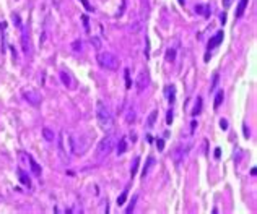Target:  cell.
Returning <instances> with one entry per match:
<instances>
[{
	"mask_svg": "<svg viewBox=\"0 0 257 214\" xmlns=\"http://www.w3.org/2000/svg\"><path fill=\"white\" fill-rule=\"evenodd\" d=\"M96 117H98L99 126L103 130H106V132L112 130V126H114V117H112L109 106L104 101H101V99H98V102H96Z\"/></svg>",
	"mask_w": 257,
	"mask_h": 214,
	"instance_id": "1",
	"label": "cell"
},
{
	"mask_svg": "<svg viewBox=\"0 0 257 214\" xmlns=\"http://www.w3.org/2000/svg\"><path fill=\"white\" fill-rule=\"evenodd\" d=\"M96 60H98V65L104 70L114 71V70L119 68V58L112 52H109V50H101V52H98Z\"/></svg>",
	"mask_w": 257,
	"mask_h": 214,
	"instance_id": "2",
	"label": "cell"
},
{
	"mask_svg": "<svg viewBox=\"0 0 257 214\" xmlns=\"http://www.w3.org/2000/svg\"><path fill=\"white\" fill-rule=\"evenodd\" d=\"M114 144H116V135L112 130H109V132L106 133V136H104L98 144V157L99 159H104V157L109 156V153L112 151Z\"/></svg>",
	"mask_w": 257,
	"mask_h": 214,
	"instance_id": "3",
	"label": "cell"
},
{
	"mask_svg": "<svg viewBox=\"0 0 257 214\" xmlns=\"http://www.w3.org/2000/svg\"><path fill=\"white\" fill-rule=\"evenodd\" d=\"M190 148H192L190 143H186V144H184V143H179V144L172 149L171 157H172V161H174L176 167H179V165L182 164V161L186 159V156H187V153H189V149H190Z\"/></svg>",
	"mask_w": 257,
	"mask_h": 214,
	"instance_id": "4",
	"label": "cell"
},
{
	"mask_svg": "<svg viewBox=\"0 0 257 214\" xmlns=\"http://www.w3.org/2000/svg\"><path fill=\"white\" fill-rule=\"evenodd\" d=\"M86 148H88V141H85V138L77 136V135H72L70 136V149L73 154L82 156L86 151Z\"/></svg>",
	"mask_w": 257,
	"mask_h": 214,
	"instance_id": "5",
	"label": "cell"
},
{
	"mask_svg": "<svg viewBox=\"0 0 257 214\" xmlns=\"http://www.w3.org/2000/svg\"><path fill=\"white\" fill-rule=\"evenodd\" d=\"M23 97H25V101L31 106H39L42 101L41 94L34 89H23Z\"/></svg>",
	"mask_w": 257,
	"mask_h": 214,
	"instance_id": "6",
	"label": "cell"
},
{
	"mask_svg": "<svg viewBox=\"0 0 257 214\" xmlns=\"http://www.w3.org/2000/svg\"><path fill=\"white\" fill-rule=\"evenodd\" d=\"M148 86V73L145 70H142L140 73L137 75V81H135V88H137V93L142 94L143 91L147 89Z\"/></svg>",
	"mask_w": 257,
	"mask_h": 214,
	"instance_id": "7",
	"label": "cell"
},
{
	"mask_svg": "<svg viewBox=\"0 0 257 214\" xmlns=\"http://www.w3.org/2000/svg\"><path fill=\"white\" fill-rule=\"evenodd\" d=\"M63 135H65V132H60L59 133V138H57V148H59V156H60V159H62L63 162H69L70 159H69V156H67V153H65V146H63Z\"/></svg>",
	"mask_w": 257,
	"mask_h": 214,
	"instance_id": "8",
	"label": "cell"
},
{
	"mask_svg": "<svg viewBox=\"0 0 257 214\" xmlns=\"http://www.w3.org/2000/svg\"><path fill=\"white\" fill-rule=\"evenodd\" d=\"M155 167V157L153 156H150L147 159V162H145V167H143V170H142V178L145 180V177H148V174H150V170Z\"/></svg>",
	"mask_w": 257,
	"mask_h": 214,
	"instance_id": "9",
	"label": "cell"
},
{
	"mask_svg": "<svg viewBox=\"0 0 257 214\" xmlns=\"http://www.w3.org/2000/svg\"><path fill=\"white\" fill-rule=\"evenodd\" d=\"M221 41H223V31H218V33H216L210 41H208V49H213V47L220 46V44H221Z\"/></svg>",
	"mask_w": 257,
	"mask_h": 214,
	"instance_id": "10",
	"label": "cell"
},
{
	"mask_svg": "<svg viewBox=\"0 0 257 214\" xmlns=\"http://www.w3.org/2000/svg\"><path fill=\"white\" fill-rule=\"evenodd\" d=\"M164 93H166V97H168V101H169V104H174V101H176V86L174 85H168L166 89H164Z\"/></svg>",
	"mask_w": 257,
	"mask_h": 214,
	"instance_id": "11",
	"label": "cell"
},
{
	"mask_svg": "<svg viewBox=\"0 0 257 214\" xmlns=\"http://www.w3.org/2000/svg\"><path fill=\"white\" fill-rule=\"evenodd\" d=\"M17 174H18V178H20V182H21V183L23 185H26V187L28 188H29L31 187V180H29V177H28V174L25 172V170H23V169H17Z\"/></svg>",
	"mask_w": 257,
	"mask_h": 214,
	"instance_id": "12",
	"label": "cell"
},
{
	"mask_svg": "<svg viewBox=\"0 0 257 214\" xmlns=\"http://www.w3.org/2000/svg\"><path fill=\"white\" fill-rule=\"evenodd\" d=\"M21 49H23V52L25 54H28L29 52V39H28V33H26V29H23V34H21Z\"/></svg>",
	"mask_w": 257,
	"mask_h": 214,
	"instance_id": "13",
	"label": "cell"
},
{
	"mask_svg": "<svg viewBox=\"0 0 257 214\" xmlns=\"http://www.w3.org/2000/svg\"><path fill=\"white\" fill-rule=\"evenodd\" d=\"M28 162H29V167H31V170H33L34 175H36V177H41V167H39L38 162H36L31 156H29V161H28Z\"/></svg>",
	"mask_w": 257,
	"mask_h": 214,
	"instance_id": "14",
	"label": "cell"
},
{
	"mask_svg": "<svg viewBox=\"0 0 257 214\" xmlns=\"http://www.w3.org/2000/svg\"><path fill=\"white\" fill-rule=\"evenodd\" d=\"M42 136H44V140L49 141V143H52L55 140V133L52 132L51 128H47V126H44V128H42Z\"/></svg>",
	"mask_w": 257,
	"mask_h": 214,
	"instance_id": "15",
	"label": "cell"
},
{
	"mask_svg": "<svg viewBox=\"0 0 257 214\" xmlns=\"http://www.w3.org/2000/svg\"><path fill=\"white\" fill-rule=\"evenodd\" d=\"M195 13L203 15V16H210L212 10H210V7H207V5H195Z\"/></svg>",
	"mask_w": 257,
	"mask_h": 214,
	"instance_id": "16",
	"label": "cell"
},
{
	"mask_svg": "<svg viewBox=\"0 0 257 214\" xmlns=\"http://www.w3.org/2000/svg\"><path fill=\"white\" fill-rule=\"evenodd\" d=\"M60 80H62V83L65 86H69V88L72 86V78H70V73H69V71H65V70L60 71Z\"/></svg>",
	"mask_w": 257,
	"mask_h": 214,
	"instance_id": "17",
	"label": "cell"
},
{
	"mask_svg": "<svg viewBox=\"0 0 257 214\" xmlns=\"http://www.w3.org/2000/svg\"><path fill=\"white\" fill-rule=\"evenodd\" d=\"M247 2L249 0H239V5H238V10H236V18L243 16L244 11H246V7H247Z\"/></svg>",
	"mask_w": 257,
	"mask_h": 214,
	"instance_id": "18",
	"label": "cell"
},
{
	"mask_svg": "<svg viewBox=\"0 0 257 214\" xmlns=\"http://www.w3.org/2000/svg\"><path fill=\"white\" fill-rule=\"evenodd\" d=\"M127 151V140L125 138H119L117 143V154H124Z\"/></svg>",
	"mask_w": 257,
	"mask_h": 214,
	"instance_id": "19",
	"label": "cell"
},
{
	"mask_svg": "<svg viewBox=\"0 0 257 214\" xmlns=\"http://www.w3.org/2000/svg\"><path fill=\"white\" fill-rule=\"evenodd\" d=\"M223 99H224V93H223V91H218V93H216V96H215V102H213V109L215 110L221 106Z\"/></svg>",
	"mask_w": 257,
	"mask_h": 214,
	"instance_id": "20",
	"label": "cell"
},
{
	"mask_svg": "<svg viewBox=\"0 0 257 214\" xmlns=\"http://www.w3.org/2000/svg\"><path fill=\"white\" fill-rule=\"evenodd\" d=\"M156 117H158V110H151L150 117H148V120H147V126H148V128H151V126H155Z\"/></svg>",
	"mask_w": 257,
	"mask_h": 214,
	"instance_id": "21",
	"label": "cell"
},
{
	"mask_svg": "<svg viewBox=\"0 0 257 214\" xmlns=\"http://www.w3.org/2000/svg\"><path fill=\"white\" fill-rule=\"evenodd\" d=\"M202 112V97H197V102H195L194 106V110H192V115H199V114Z\"/></svg>",
	"mask_w": 257,
	"mask_h": 214,
	"instance_id": "22",
	"label": "cell"
},
{
	"mask_svg": "<svg viewBox=\"0 0 257 214\" xmlns=\"http://www.w3.org/2000/svg\"><path fill=\"white\" fill-rule=\"evenodd\" d=\"M166 60L169 63H172L176 60V49H174V47H171V49L166 50Z\"/></svg>",
	"mask_w": 257,
	"mask_h": 214,
	"instance_id": "23",
	"label": "cell"
},
{
	"mask_svg": "<svg viewBox=\"0 0 257 214\" xmlns=\"http://www.w3.org/2000/svg\"><path fill=\"white\" fill-rule=\"evenodd\" d=\"M125 120L128 122V123H134V122H135V109H134V107H130V109L127 110Z\"/></svg>",
	"mask_w": 257,
	"mask_h": 214,
	"instance_id": "24",
	"label": "cell"
},
{
	"mask_svg": "<svg viewBox=\"0 0 257 214\" xmlns=\"http://www.w3.org/2000/svg\"><path fill=\"white\" fill-rule=\"evenodd\" d=\"M138 165H140V157L137 156V157H135V159H134V164H132V169H130V175H132V177H134L135 174H137V169H138Z\"/></svg>",
	"mask_w": 257,
	"mask_h": 214,
	"instance_id": "25",
	"label": "cell"
},
{
	"mask_svg": "<svg viewBox=\"0 0 257 214\" xmlns=\"http://www.w3.org/2000/svg\"><path fill=\"white\" fill-rule=\"evenodd\" d=\"M124 76H125V88L130 89L132 88V81H130V70L128 68L124 70Z\"/></svg>",
	"mask_w": 257,
	"mask_h": 214,
	"instance_id": "26",
	"label": "cell"
},
{
	"mask_svg": "<svg viewBox=\"0 0 257 214\" xmlns=\"http://www.w3.org/2000/svg\"><path fill=\"white\" fill-rule=\"evenodd\" d=\"M218 80H220V75H218V73H215V75H213V81H212V86H210V93H213V91L216 89Z\"/></svg>",
	"mask_w": 257,
	"mask_h": 214,
	"instance_id": "27",
	"label": "cell"
},
{
	"mask_svg": "<svg viewBox=\"0 0 257 214\" xmlns=\"http://www.w3.org/2000/svg\"><path fill=\"white\" fill-rule=\"evenodd\" d=\"M137 198H138L137 195H135L134 198H132V201H130V204H128V206H127V209H125V213H127V214H130L132 211H134V208H135V201H137Z\"/></svg>",
	"mask_w": 257,
	"mask_h": 214,
	"instance_id": "28",
	"label": "cell"
},
{
	"mask_svg": "<svg viewBox=\"0 0 257 214\" xmlns=\"http://www.w3.org/2000/svg\"><path fill=\"white\" fill-rule=\"evenodd\" d=\"M125 200H127V190H125V192H122V193L119 195V198H117V204L122 206L124 203H125Z\"/></svg>",
	"mask_w": 257,
	"mask_h": 214,
	"instance_id": "29",
	"label": "cell"
},
{
	"mask_svg": "<svg viewBox=\"0 0 257 214\" xmlns=\"http://www.w3.org/2000/svg\"><path fill=\"white\" fill-rule=\"evenodd\" d=\"M91 44H93L96 49H101V41H99V37H96V36L91 37Z\"/></svg>",
	"mask_w": 257,
	"mask_h": 214,
	"instance_id": "30",
	"label": "cell"
},
{
	"mask_svg": "<svg viewBox=\"0 0 257 214\" xmlns=\"http://www.w3.org/2000/svg\"><path fill=\"white\" fill-rule=\"evenodd\" d=\"M72 49H73L75 52L82 50V41H73V42H72Z\"/></svg>",
	"mask_w": 257,
	"mask_h": 214,
	"instance_id": "31",
	"label": "cell"
},
{
	"mask_svg": "<svg viewBox=\"0 0 257 214\" xmlns=\"http://www.w3.org/2000/svg\"><path fill=\"white\" fill-rule=\"evenodd\" d=\"M82 19H83V26H85V29L90 31V19H88V16H86V15H83Z\"/></svg>",
	"mask_w": 257,
	"mask_h": 214,
	"instance_id": "32",
	"label": "cell"
},
{
	"mask_svg": "<svg viewBox=\"0 0 257 214\" xmlns=\"http://www.w3.org/2000/svg\"><path fill=\"white\" fill-rule=\"evenodd\" d=\"M11 19H13V23H15V25H17L18 28H21V21H20V16H18L17 13L11 15Z\"/></svg>",
	"mask_w": 257,
	"mask_h": 214,
	"instance_id": "33",
	"label": "cell"
},
{
	"mask_svg": "<svg viewBox=\"0 0 257 214\" xmlns=\"http://www.w3.org/2000/svg\"><path fill=\"white\" fill-rule=\"evenodd\" d=\"M80 2L83 3V5H85V8L88 10V11H93L94 8H93V5H90V2H88V0H80Z\"/></svg>",
	"mask_w": 257,
	"mask_h": 214,
	"instance_id": "34",
	"label": "cell"
},
{
	"mask_svg": "<svg viewBox=\"0 0 257 214\" xmlns=\"http://www.w3.org/2000/svg\"><path fill=\"white\" fill-rule=\"evenodd\" d=\"M220 128H221V130H228V122L224 120V118L220 120Z\"/></svg>",
	"mask_w": 257,
	"mask_h": 214,
	"instance_id": "35",
	"label": "cell"
},
{
	"mask_svg": "<svg viewBox=\"0 0 257 214\" xmlns=\"http://www.w3.org/2000/svg\"><path fill=\"white\" fill-rule=\"evenodd\" d=\"M124 11H125V0H122V5H120V10H119V16H122L124 15Z\"/></svg>",
	"mask_w": 257,
	"mask_h": 214,
	"instance_id": "36",
	"label": "cell"
},
{
	"mask_svg": "<svg viewBox=\"0 0 257 214\" xmlns=\"http://www.w3.org/2000/svg\"><path fill=\"white\" fill-rule=\"evenodd\" d=\"M166 122H168V125H171V122H172V110H169V112H168Z\"/></svg>",
	"mask_w": 257,
	"mask_h": 214,
	"instance_id": "37",
	"label": "cell"
},
{
	"mask_svg": "<svg viewBox=\"0 0 257 214\" xmlns=\"http://www.w3.org/2000/svg\"><path fill=\"white\" fill-rule=\"evenodd\" d=\"M156 146H158V149L161 151V149L164 148V141L163 140H158V141H156Z\"/></svg>",
	"mask_w": 257,
	"mask_h": 214,
	"instance_id": "38",
	"label": "cell"
},
{
	"mask_svg": "<svg viewBox=\"0 0 257 214\" xmlns=\"http://www.w3.org/2000/svg\"><path fill=\"white\" fill-rule=\"evenodd\" d=\"M220 156H221V149L216 148V149H215V157H216V159H220Z\"/></svg>",
	"mask_w": 257,
	"mask_h": 214,
	"instance_id": "39",
	"label": "cell"
},
{
	"mask_svg": "<svg viewBox=\"0 0 257 214\" xmlns=\"http://www.w3.org/2000/svg\"><path fill=\"white\" fill-rule=\"evenodd\" d=\"M197 125H199V123H197V122H195V120L192 122V123H190V132H194V130L197 128Z\"/></svg>",
	"mask_w": 257,
	"mask_h": 214,
	"instance_id": "40",
	"label": "cell"
},
{
	"mask_svg": "<svg viewBox=\"0 0 257 214\" xmlns=\"http://www.w3.org/2000/svg\"><path fill=\"white\" fill-rule=\"evenodd\" d=\"M130 140H132V143L137 141V135H135V132H132V133H130Z\"/></svg>",
	"mask_w": 257,
	"mask_h": 214,
	"instance_id": "41",
	"label": "cell"
},
{
	"mask_svg": "<svg viewBox=\"0 0 257 214\" xmlns=\"http://www.w3.org/2000/svg\"><path fill=\"white\" fill-rule=\"evenodd\" d=\"M230 3H231V0H223V7H226V8L230 7Z\"/></svg>",
	"mask_w": 257,
	"mask_h": 214,
	"instance_id": "42",
	"label": "cell"
},
{
	"mask_svg": "<svg viewBox=\"0 0 257 214\" xmlns=\"http://www.w3.org/2000/svg\"><path fill=\"white\" fill-rule=\"evenodd\" d=\"M220 19H221V23L224 25V21H226V15H224V13H221V16H220Z\"/></svg>",
	"mask_w": 257,
	"mask_h": 214,
	"instance_id": "43",
	"label": "cell"
},
{
	"mask_svg": "<svg viewBox=\"0 0 257 214\" xmlns=\"http://www.w3.org/2000/svg\"><path fill=\"white\" fill-rule=\"evenodd\" d=\"M243 130H244V135H246V136H249V130H247V126H246V125L243 126Z\"/></svg>",
	"mask_w": 257,
	"mask_h": 214,
	"instance_id": "44",
	"label": "cell"
},
{
	"mask_svg": "<svg viewBox=\"0 0 257 214\" xmlns=\"http://www.w3.org/2000/svg\"><path fill=\"white\" fill-rule=\"evenodd\" d=\"M255 174H257V170H255V167H252V169H251V175H255Z\"/></svg>",
	"mask_w": 257,
	"mask_h": 214,
	"instance_id": "45",
	"label": "cell"
},
{
	"mask_svg": "<svg viewBox=\"0 0 257 214\" xmlns=\"http://www.w3.org/2000/svg\"><path fill=\"white\" fill-rule=\"evenodd\" d=\"M179 2V5H184V3H186V0H178Z\"/></svg>",
	"mask_w": 257,
	"mask_h": 214,
	"instance_id": "46",
	"label": "cell"
}]
</instances>
